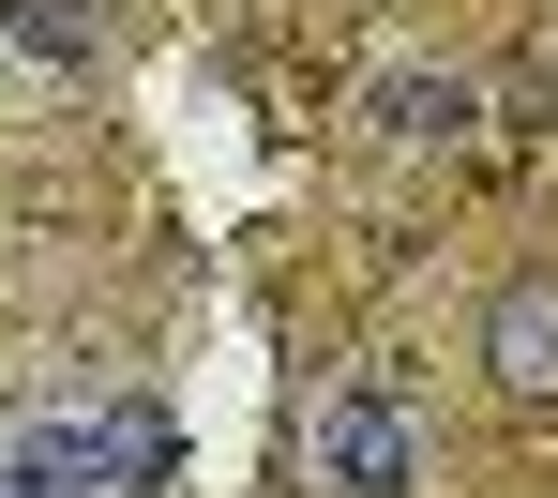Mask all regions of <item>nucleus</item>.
Masks as SVG:
<instances>
[{
    "mask_svg": "<svg viewBox=\"0 0 558 498\" xmlns=\"http://www.w3.org/2000/svg\"><path fill=\"white\" fill-rule=\"evenodd\" d=\"M483 378L529 393V408H558V272H513V288L483 302Z\"/></svg>",
    "mask_w": 558,
    "mask_h": 498,
    "instance_id": "7ed1b4c3",
    "label": "nucleus"
},
{
    "mask_svg": "<svg viewBox=\"0 0 558 498\" xmlns=\"http://www.w3.org/2000/svg\"><path fill=\"white\" fill-rule=\"evenodd\" d=\"M0 31H15L31 61H106V15H92V0H0Z\"/></svg>",
    "mask_w": 558,
    "mask_h": 498,
    "instance_id": "20e7f679",
    "label": "nucleus"
},
{
    "mask_svg": "<svg viewBox=\"0 0 558 498\" xmlns=\"http://www.w3.org/2000/svg\"><path fill=\"white\" fill-rule=\"evenodd\" d=\"M468 121H483V92H468L453 61H392V76H363V136H377V151H468Z\"/></svg>",
    "mask_w": 558,
    "mask_h": 498,
    "instance_id": "f03ea898",
    "label": "nucleus"
},
{
    "mask_svg": "<svg viewBox=\"0 0 558 498\" xmlns=\"http://www.w3.org/2000/svg\"><path fill=\"white\" fill-rule=\"evenodd\" d=\"M317 484L332 498H423V408L392 378H348L317 408Z\"/></svg>",
    "mask_w": 558,
    "mask_h": 498,
    "instance_id": "f257e3e1",
    "label": "nucleus"
}]
</instances>
